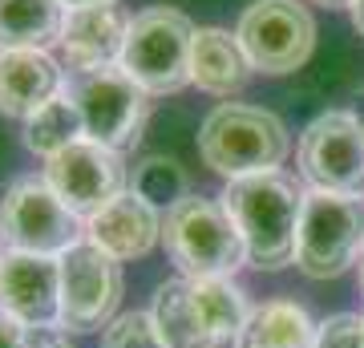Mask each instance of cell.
<instances>
[{"mask_svg": "<svg viewBox=\"0 0 364 348\" xmlns=\"http://www.w3.org/2000/svg\"><path fill=\"white\" fill-rule=\"evenodd\" d=\"M316 348H364V316L356 312H336L320 320L316 328Z\"/></svg>", "mask_w": 364, "mask_h": 348, "instance_id": "obj_24", "label": "cell"}, {"mask_svg": "<svg viewBox=\"0 0 364 348\" xmlns=\"http://www.w3.org/2000/svg\"><path fill=\"white\" fill-rule=\"evenodd\" d=\"M65 328H37V336H33V348H69L65 340Z\"/></svg>", "mask_w": 364, "mask_h": 348, "instance_id": "obj_26", "label": "cell"}, {"mask_svg": "<svg viewBox=\"0 0 364 348\" xmlns=\"http://www.w3.org/2000/svg\"><path fill=\"white\" fill-rule=\"evenodd\" d=\"M235 37L255 73L284 78L296 73L316 49V21L296 0H255L243 9Z\"/></svg>", "mask_w": 364, "mask_h": 348, "instance_id": "obj_8", "label": "cell"}, {"mask_svg": "<svg viewBox=\"0 0 364 348\" xmlns=\"http://www.w3.org/2000/svg\"><path fill=\"white\" fill-rule=\"evenodd\" d=\"M77 138H85V122H81V110L69 97V90L45 102L33 117H25V146L45 162L53 154H61L65 146H73Z\"/></svg>", "mask_w": 364, "mask_h": 348, "instance_id": "obj_21", "label": "cell"}, {"mask_svg": "<svg viewBox=\"0 0 364 348\" xmlns=\"http://www.w3.org/2000/svg\"><path fill=\"white\" fill-rule=\"evenodd\" d=\"M122 304V263L81 239L61 255V328L105 332Z\"/></svg>", "mask_w": 364, "mask_h": 348, "instance_id": "obj_10", "label": "cell"}, {"mask_svg": "<svg viewBox=\"0 0 364 348\" xmlns=\"http://www.w3.org/2000/svg\"><path fill=\"white\" fill-rule=\"evenodd\" d=\"M102 348H166L150 312H122L102 332Z\"/></svg>", "mask_w": 364, "mask_h": 348, "instance_id": "obj_23", "label": "cell"}, {"mask_svg": "<svg viewBox=\"0 0 364 348\" xmlns=\"http://www.w3.org/2000/svg\"><path fill=\"white\" fill-rule=\"evenodd\" d=\"M191 292H195V304L207 320L210 336L219 344H235V336L243 332V324L251 316L247 292L235 284L231 275H210V280H191Z\"/></svg>", "mask_w": 364, "mask_h": 348, "instance_id": "obj_20", "label": "cell"}, {"mask_svg": "<svg viewBox=\"0 0 364 348\" xmlns=\"http://www.w3.org/2000/svg\"><path fill=\"white\" fill-rule=\"evenodd\" d=\"M0 308L13 312L28 328H61V259L4 251Z\"/></svg>", "mask_w": 364, "mask_h": 348, "instance_id": "obj_12", "label": "cell"}, {"mask_svg": "<svg viewBox=\"0 0 364 348\" xmlns=\"http://www.w3.org/2000/svg\"><path fill=\"white\" fill-rule=\"evenodd\" d=\"M312 312L296 300H267L251 308L243 332L235 336V348H316Z\"/></svg>", "mask_w": 364, "mask_h": 348, "instance_id": "obj_17", "label": "cell"}, {"mask_svg": "<svg viewBox=\"0 0 364 348\" xmlns=\"http://www.w3.org/2000/svg\"><path fill=\"white\" fill-rule=\"evenodd\" d=\"M65 69L49 49H0V114L33 117L45 102L65 93Z\"/></svg>", "mask_w": 364, "mask_h": 348, "instance_id": "obj_15", "label": "cell"}, {"mask_svg": "<svg viewBox=\"0 0 364 348\" xmlns=\"http://www.w3.org/2000/svg\"><path fill=\"white\" fill-rule=\"evenodd\" d=\"M360 292H364V259H360Z\"/></svg>", "mask_w": 364, "mask_h": 348, "instance_id": "obj_30", "label": "cell"}, {"mask_svg": "<svg viewBox=\"0 0 364 348\" xmlns=\"http://www.w3.org/2000/svg\"><path fill=\"white\" fill-rule=\"evenodd\" d=\"M162 243L186 280L235 275L247 263L243 235L227 215V206L203 194H186L178 206L162 215Z\"/></svg>", "mask_w": 364, "mask_h": 348, "instance_id": "obj_3", "label": "cell"}, {"mask_svg": "<svg viewBox=\"0 0 364 348\" xmlns=\"http://www.w3.org/2000/svg\"><path fill=\"white\" fill-rule=\"evenodd\" d=\"M198 154L215 174L235 182L263 170H279L284 158L291 154V138L272 110L223 102L198 126Z\"/></svg>", "mask_w": 364, "mask_h": 348, "instance_id": "obj_2", "label": "cell"}, {"mask_svg": "<svg viewBox=\"0 0 364 348\" xmlns=\"http://www.w3.org/2000/svg\"><path fill=\"white\" fill-rule=\"evenodd\" d=\"M33 336H37V328H28L13 312L0 308V348H33Z\"/></svg>", "mask_w": 364, "mask_h": 348, "instance_id": "obj_25", "label": "cell"}, {"mask_svg": "<svg viewBox=\"0 0 364 348\" xmlns=\"http://www.w3.org/2000/svg\"><path fill=\"white\" fill-rule=\"evenodd\" d=\"M316 4H328V9H344V4H352V0H316Z\"/></svg>", "mask_w": 364, "mask_h": 348, "instance_id": "obj_29", "label": "cell"}, {"mask_svg": "<svg viewBox=\"0 0 364 348\" xmlns=\"http://www.w3.org/2000/svg\"><path fill=\"white\" fill-rule=\"evenodd\" d=\"M364 259V199L304 191L296 268L308 280H336Z\"/></svg>", "mask_w": 364, "mask_h": 348, "instance_id": "obj_5", "label": "cell"}, {"mask_svg": "<svg viewBox=\"0 0 364 348\" xmlns=\"http://www.w3.org/2000/svg\"><path fill=\"white\" fill-rule=\"evenodd\" d=\"M360 122H364V117H360Z\"/></svg>", "mask_w": 364, "mask_h": 348, "instance_id": "obj_32", "label": "cell"}, {"mask_svg": "<svg viewBox=\"0 0 364 348\" xmlns=\"http://www.w3.org/2000/svg\"><path fill=\"white\" fill-rule=\"evenodd\" d=\"M130 16L117 4H85V9H65V28H61V49H65L69 73H93L122 61Z\"/></svg>", "mask_w": 364, "mask_h": 348, "instance_id": "obj_13", "label": "cell"}, {"mask_svg": "<svg viewBox=\"0 0 364 348\" xmlns=\"http://www.w3.org/2000/svg\"><path fill=\"white\" fill-rule=\"evenodd\" d=\"M65 90L81 110L85 138L109 146V150H126V146H134L142 138L146 97L150 93L122 65L93 69V73H73Z\"/></svg>", "mask_w": 364, "mask_h": 348, "instance_id": "obj_9", "label": "cell"}, {"mask_svg": "<svg viewBox=\"0 0 364 348\" xmlns=\"http://www.w3.org/2000/svg\"><path fill=\"white\" fill-rule=\"evenodd\" d=\"M65 9H85V4H114V0H61Z\"/></svg>", "mask_w": 364, "mask_h": 348, "instance_id": "obj_28", "label": "cell"}, {"mask_svg": "<svg viewBox=\"0 0 364 348\" xmlns=\"http://www.w3.org/2000/svg\"><path fill=\"white\" fill-rule=\"evenodd\" d=\"M219 203L235 219L247 263L259 271H279L296 263V235L304 215V186L284 170H263L223 186Z\"/></svg>", "mask_w": 364, "mask_h": 348, "instance_id": "obj_1", "label": "cell"}, {"mask_svg": "<svg viewBox=\"0 0 364 348\" xmlns=\"http://www.w3.org/2000/svg\"><path fill=\"white\" fill-rule=\"evenodd\" d=\"M85 239L93 247H102L105 255H114L117 263L142 259L162 239V211L150 206L146 199H138L134 191H126L85 219Z\"/></svg>", "mask_w": 364, "mask_h": 348, "instance_id": "obj_14", "label": "cell"}, {"mask_svg": "<svg viewBox=\"0 0 364 348\" xmlns=\"http://www.w3.org/2000/svg\"><path fill=\"white\" fill-rule=\"evenodd\" d=\"M85 239V219L69 211L45 179H16L0 199V243L4 251L61 259Z\"/></svg>", "mask_w": 364, "mask_h": 348, "instance_id": "obj_6", "label": "cell"}, {"mask_svg": "<svg viewBox=\"0 0 364 348\" xmlns=\"http://www.w3.org/2000/svg\"><path fill=\"white\" fill-rule=\"evenodd\" d=\"M41 179L49 182L53 194L77 219H90L102 206L114 203L117 194L130 191V170L122 162V150H109V146L93 142V138H77L61 154H53L45 162Z\"/></svg>", "mask_w": 364, "mask_h": 348, "instance_id": "obj_11", "label": "cell"}, {"mask_svg": "<svg viewBox=\"0 0 364 348\" xmlns=\"http://www.w3.org/2000/svg\"><path fill=\"white\" fill-rule=\"evenodd\" d=\"M61 0H0V49H49L61 45Z\"/></svg>", "mask_w": 364, "mask_h": 348, "instance_id": "obj_19", "label": "cell"}, {"mask_svg": "<svg viewBox=\"0 0 364 348\" xmlns=\"http://www.w3.org/2000/svg\"><path fill=\"white\" fill-rule=\"evenodd\" d=\"M198 28L178 9H146L130 16L126 45H122V69L142 85L150 97H166L191 85V45Z\"/></svg>", "mask_w": 364, "mask_h": 348, "instance_id": "obj_4", "label": "cell"}, {"mask_svg": "<svg viewBox=\"0 0 364 348\" xmlns=\"http://www.w3.org/2000/svg\"><path fill=\"white\" fill-rule=\"evenodd\" d=\"M299 179L308 191L364 199V122L348 110H328L299 134Z\"/></svg>", "mask_w": 364, "mask_h": 348, "instance_id": "obj_7", "label": "cell"}, {"mask_svg": "<svg viewBox=\"0 0 364 348\" xmlns=\"http://www.w3.org/2000/svg\"><path fill=\"white\" fill-rule=\"evenodd\" d=\"M0 259H4V243H0Z\"/></svg>", "mask_w": 364, "mask_h": 348, "instance_id": "obj_31", "label": "cell"}, {"mask_svg": "<svg viewBox=\"0 0 364 348\" xmlns=\"http://www.w3.org/2000/svg\"><path fill=\"white\" fill-rule=\"evenodd\" d=\"M255 69H251L239 37H231L227 28H198L195 33V45H191V85L215 93V97H227Z\"/></svg>", "mask_w": 364, "mask_h": 348, "instance_id": "obj_16", "label": "cell"}, {"mask_svg": "<svg viewBox=\"0 0 364 348\" xmlns=\"http://www.w3.org/2000/svg\"><path fill=\"white\" fill-rule=\"evenodd\" d=\"M150 316H154L166 348H219V340L210 336L207 320L195 304V292H191L186 275H174L166 284H158Z\"/></svg>", "mask_w": 364, "mask_h": 348, "instance_id": "obj_18", "label": "cell"}, {"mask_svg": "<svg viewBox=\"0 0 364 348\" xmlns=\"http://www.w3.org/2000/svg\"><path fill=\"white\" fill-rule=\"evenodd\" d=\"M130 191L138 199H146L150 206H158V211H170L191 194V174H186L178 158L150 154L130 170Z\"/></svg>", "mask_w": 364, "mask_h": 348, "instance_id": "obj_22", "label": "cell"}, {"mask_svg": "<svg viewBox=\"0 0 364 348\" xmlns=\"http://www.w3.org/2000/svg\"><path fill=\"white\" fill-rule=\"evenodd\" d=\"M348 13H352V25L360 28V37H364V0H352Z\"/></svg>", "mask_w": 364, "mask_h": 348, "instance_id": "obj_27", "label": "cell"}]
</instances>
